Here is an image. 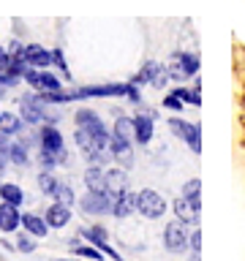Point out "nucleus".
<instances>
[{
    "instance_id": "nucleus-1",
    "label": "nucleus",
    "mask_w": 245,
    "mask_h": 261,
    "mask_svg": "<svg viewBox=\"0 0 245 261\" xmlns=\"http://www.w3.org/2000/svg\"><path fill=\"white\" fill-rule=\"evenodd\" d=\"M46 114H49V103L44 101L41 90H30V93L19 95V117L24 120V125H28V128L44 125Z\"/></svg>"
},
{
    "instance_id": "nucleus-2",
    "label": "nucleus",
    "mask_w": 245,
    "mask_h": 261,
    "mask_svg": "<svg viewBox=\"0 0 245 261\" xmlns=\"http://www.w3.org/2000/svg\"><path fill=\"white\" fill-rule=\"evenodd\" d=\"M38 150L52 152L60 166H65V163H68L65 139H63V134H60V128L52 125V122H44V125H38Z\"/></svg>"
},
{
    "instance_id": "nucleus-3",
    "label": "nucleus",
    "mask_w": 245,
    "mask_h": 261,
    "mask_svg": "<svg viewBox=\"0 0 245 261\" xmlns=\"http://www.w3.org/2000/svg\"><path fill=\"white\" fill-rule=\"evenodd\" d=\"M74 125L77 128H85L87 134H93L98 142H101L104 147H109V139H112V130L106 128V122L101 120V114L87 109V106H79L77 112H74Z\"/></svg>"
},
{
    "instance_id": "nucleus-4",
    "label": "nucleus",
    "mask_w": 245,
    "mask_h": 261,
    "mask_svg": "<svg viewBox=\"0 0 245 261\" xmlns=\"http://www.w3.org/2000/svg\"><path fill=\"white\" fill-rule=\"evenodd\" d=\"M199 55L196 52H172L169 55V79H175V82H185V79H191L199 73Z\"/></svg>"
},
{
    "instance_id": "nucleus-5",
    "label": "nucleus",
    "mask_w": 245,
    "mask_h": 261,
    "mask_svg": "<svg viewBox=\"0 0 245 261\" xmlns=\"http://www.w3.org/2000/svg\"><path fill=\"white\" fill-rule=\"evenodd\" d=\"M166 125L180 142H185L188 147H191V152H196V155L202 152V128H199V122H191V120H183V117H169Z\"/></svg>"
},
{
    "instance_id": "nucleus-6",
    "label": "nucleus",
    "mask_w": 245,
    "mask_h": 261,
    "mask_svg": "<svg viewBox=\"0 0 245 261\" xmlns=\"http://www.w3.org/2000/svg\"><path fill=\"white\" fill-rule=\"evenodd\" d=\"M136 212L142 218L158 220V218H163V212H166V201H163V196L158 191H153V188H142V191L136 193Z\"/></svg>"
},
{
    "instance_id": "nucleus-7",
    "label": "nucleus",
    "mask_w": 245,
    "mask_h": 261,
    "mask_svg": "<svg viewBox=\"0 0 245 261\" xmlns=\"http://www.w3.org/2000/svg\"><path fill=\"white\" fill-rule=\"evenodd\" d=\"M79 210L85 215H112V193L109 191H87L79 199Z\"/></svg>"
},
{
    "instance_id": "nucleus-8",
    "label": "nucleus",
    "mask_w": 245,
    "mask_h": 261,
    "mask_svg": "<svg viewBox=\"0 0 245 261\" xmlns=\"http://www.w3.org/2000/svg\"><path fill=\"white\" fill-rule=\"evenodd\" d=\"M163 245H166L169 253H185L191 250V234H188V226L180 223V220H172L163 228Z\"/></svg>"
},
{
    "instance_id": "nucleus-9",
    "label": "nucleus",
    "mask_w": 245,
    "mask_h": 261,
    "mask_svg": "<svg viewBox=\"0 0 245 261\" xmlns=\"http://www.w3.org/2000/svg\"><path fill=\"white\" fill-rule=\"evenodd\" d=\"M155 120H158V114L150 112V109H144V112L134 114V144H142V147H147V144L153 142Z\"/></svg>"
},
{
    "instance_id": "nucleus-10",
    "label": "nucleus",
    "mask_w": 245,
    "mask_h": 261,
    "mask_svg": "<svg viewBox=\"0 0 245 261\" xmlns=\"http://www.w3.org/2000/svg\"><path fill=\"white\" fill-rule=\"evenodd\" d=\"M109 155L112 161L122 169H131L134 166V139H122V136H112L109 139Z\"/></svg>"
},
{
    "instance_id": "nucleus-11",
    "label": "nucleus",
    "mask_w": 245,
    "mask_h": 261,
    "mask_svg": "<svg viewBox=\"0 0 245 261\" xmlns=\"http://www.w3.org/2000/svg\"><path fill=\"white\" fill-rule=\"evenodd\" d=\"M22 60L28 65H33V68H52V49L30 41V44H24V49H22Z\"/></svg>"
},
{
    "instance_id": "nucleus-12",
    "label": "nucleus",
    "mask_w": 245,
    "mask_h": 261,
    "mask_svg": "<svg viewBox=\"0 0 245 261\" xmlns=\"http://www.w3.org/2000/svg\"><path fill=\"white\" fill-rule=\"evenodd\" d=\"M131 212H136V193L120 191L112 196V215L114 218H128Z\"/></svg>"
},
{
    "instance_id": "nucleus-13",
    "label": "nucleus",
    "mask_w": 245,
    "mask_h": 261,
    "mask_svg": "<svg viewBox=\"0 0 245 261\" xmlns=\"http://www.w3.org/2000/svg\"><path fill=\"white\" fill-rule=\"evenodd\" d=\"M44 220H46L49 228H65L71 223V207H65L60 201L49 204V210L44 212Z\"/></svg>"
},
{
    "instance_id": "nucleus-14",
    "label": "nucleus",
    "mask_w": 245,
    "mask_h": 261,
    "mask_svg": "<svg viewBox=\"0 0 245 261\" xmlns=\"http://www.w3.org/2000/svg\"><path fill=\"white\" fill-rule=\"evenodd\" d=\"M22 226V212L19 207H14V204H0V231H6V234H11L16 231V228Z\"/></svg>"
},
{
    "instance_id": "nucleus-15",
    "label": "nucleus",
    "mask_w": 245,
    "mask_h": 261,
    "mask_svg": "<svg viewBox=\"0 0 245 261\" xmlns=\"http://www.w3.org/2000/svg\"><path fill=\"white\" fill-rule=\"evenodd\" d=\"M24 120L19 117V112L11 114V112H3L0 114V134L8 136V139H16V136H22L24 134Z\"/></svg>"
},
{
    "instance_id": "nucleus-16",
    "label": "nucleus",
    "mask_w": 245,
    "mask_h": 261,
    "mask_svg": "<svg viewBox=\"0 0 245 261\" xmlns=\"http://www.w3.org/2000/svg\"><path fill=\"white\" fill-rule=\"evenodd\" d=\"M175 215H177V220L180 223H185V226H199V215H202V210L199 207H193L188 199H180L175 201Z\"/></svg>"
},
{
    "instance_id": "nucleus-17",
    "label": "nucleus",
    "mask_w": 245,
    "mask_h": 261,
    "mask_svg": "<svg viewBox=\"0 0 245 261\" xmlns=\"http://www.w3.org/2000/svg\"><path fill=\"white\" fill-rule=\"evenodd\" d=\"M106 191L112 196L120 191H128V169H122V166L106 169Z\"/></svg>"
},
{
    "instance_id": "nucleus-18",
    "label": "nucleus",
    "mask_w": 245,
    "mask_h": 261,
    "mask_svg": "<svg viewBox=\"0 0 245 261\" xmlns=\"http://www.w3.org/2000/svg\"><path fill=\"white\" fill-rule=\"evenodd\" d=\"M161 65H163V63H158V60H147V63H144L142 68H139V71H136L128 82H131V85H136V87L153 85V79H155V73L161 71Z\"/></svg>"
},
{
    "instance_id": "nucleus-19",
    "label": "nucleus",
    "mask_w": 245,
    "mask_h": 261,
    "mask_svg": "<svg viewBox=\"0 0 245 261\" xmlns=\"http://www.w3.org/2000/svg\"><path fill=\"white\" fill-rule=\"evenodd\" d=\"M85 185H87V191H106V171H104V166L87 163V169H85Z\"/></svg>"
},
{
    "instance_id": "nucleus-20",
    "label": "nucleus",
    "mask_w": 245,
    "mask_h": 261,
    "mask_svg": "<svg viewBox=\"0 0 245 261\" xmlns=\"http://www.w3.org/2000/svg\"><path fill=\"white\" fill-rule=\"evenodd\" d=\"M22 226H24V231L33 234V237H38V240L49 234L46 220H44V218H38V215H33V212H24V215H22Z\"/></svg>"
},
{
    "instance_id": "nucleus-21",
    "label": "nucleus",
    "mask_w": 245,
    "mask_h": 261,
    "mask_svg": "<svg viewBox=\"0 0 245 261\" xmlns=\"http://www.w3.org/2000/svg\"><path fill=\"white\" fill-rule=\"evenodd\" d=\"M38 90H44V93H57V90H63V76L55 71H46L41 68L38 73Z\"/></svg>"
},
{
    "instance_id": "nucleus-22",
    "label": "nucleus",
    "mask_w": 245,
    "mask_h": 261,
    "mask_svg": "<svg viewBox=\"0 0 245 261\" xmlns=\"http://www.w3.org/2000/svg\"><path fill=\"white\" fill-rule=\"evenodd\" d=\"M112 136H122V139H134V117L128 114H117L112 122Z\"/></svg>"
},
{
    "instance_id": "nucleus-23",
    "label": "nucleus",
    "mask_w": 245,
    "mask_h": 261,
    "mask_svg": "<svg viewBox=\"0 0 245 261\" xmlns=\"http://www.w3.org/2000/svg\"><path fill=\"white\" fill-rule=\"evenodd\" d=\"M60 177H57L55 174V171H41V174H38V188H41V193H44V196H52V199H55V193L57 191H60Z\"/></svg>"
},
{
    "instance_id": "nucleus-24",
    "label": "nucleus",
    "mask_w": 245,
    "mask_h": 261,
    "mask_svg": "<svg viewBox=\"0 0 245 261\" xmlns=\"http://www.w3.org/2000/svg\"><path fill=\"white\" fill-rule=\"evenodd\" d=\"M0 199H3L6 204L19 207V204L24 201V191H22L16 182H3V185H0Z\"/></svg>"
},
{
    "instance_id": "nucleus-25",
    "label": "nucleus",
    "mask_w": 245,
    "mask_h": 261,
    "mask_svg": "<svg viewBox=\"0 0 245 261\" xmlns=\"http://www.w3.org/2000/svg\"><path fill=\"white\" fill-rule=\"evenodd\" d=\"M82 237L90 242V245H95L98 250H101V245H106L109 242V234H106V228L104 226H87V228H82Z\"/></svg>"
},
{
    "instance_id": "nucleus-26",
    "label": "nucleus",
    "mask_w": 245,
    "mask_h": 261,
    "mask_svg": "<svg viewBox=\"0 0 245 261\" xmlns=\"http://www.w3.org/2000/svg\"><path fill=\"white\" fill-rule=\"evenodd\" d=\"M183 199H188V201L193 204V207L202 210V182H199L196 177L188 179V182L183 185Z\"/></svg>"
},
{
    "instance_id": "nucleus-27",
    "label": "nucleus",
    "mask_w": 245,
    "mask_h": 261,
    "mask_svg": "<svg viewBox=\"0 0 245 261\" xmlns=\"http://www.w3.org/2000/svg\"><path fill=\"white\" fill-rule=\"evenodd\" d=\"M52 65L57 68V73L63 76V82H71V68H68V63H65V55H63L60 46L52 49Z\"/></svg>"
},
{
    "instance_id": "nucleus-28",
    "label": "nucleus",
    "mask_w": 245,
    "mask_h": 261,
    "mask_svg": "<svg viewBox=\"0 0 245 261\" xmlns=\"http://www.w3.org/2000/svg\"><path fill=\"white\" fill-rule=\"evenodd\" d=\"M71 250L77 253V256H82V258H90V261H104V253L95 248V245H71Z\"/></svg>"
},
{
    "instance_id": "nucleus-29",
    "label": "nucleus",
    "mask_w": 245,
    "mask_h": 261,
    "mask_svg": "<svg viewBox=\"0 0 245 261\" xmlns=\"http://www.w3.org/2000/svg\"><path fill=\"white\" fill-rule=\"evenodd\" d=\"M55 201H60V204H65V207H74L77 204V193H74V188L71 185H60V191L55 193Z\"/></svg>"
},
{
    "instance_id": "nucleus-30",
    "label": "nucleus",
    "mask_w": 245,
    "mask_h": 261,
    "mask_svg": "<svg viewBox=\"0 0 245 261\" xmlns=\"http://www.w3.org/2000/svg\"><path fill=\"white\" fill-rule=\"evenodd\" d=\"M163 109H172V112H183L185 109V103L180 101V98L175 93H166L163 95Z\"/></svg>"
},
{
    "instance_id": "nucleus-31",
    "label": "nucleus",
    "mask_w": 245,
    "mask_h": 261,
    "mask_svg": "<svg viewBox=\"0 0 245 261\" xmlns=\"http://www.w3.org/2000/svg\"><path fill=\"white\" fill-rule=\"evenodd\" d=\"M16 250H22V253H33V250H36L33 234H22V237H16Z\"/></svg>"
},
{
    "instance_id": "nucleus-32",
    "label": "nucleus",
    "mask_w": 245,
    "mask_h": 261,
    "mask_svg": "<svg viewBox=\"0 0 245 261\" xmlns=\"http://www.w3.org/2000/svg\"><path fill=\"white\" fill-rule=\"evenodd\" d=\"M169 82H172V79H169V68H166V65H161V71L155 73V79H153V87H155V90H163Z\"/></svg>"
},
{
    "instance_id": "nucleus-33",
    "label": "nucleus",
    "mask_w": 245,
    "mask_h": 261,
    "mask_svg": "<svg viewBox=\"0 0 245 261\" xmlns=\"http://www.w3.org/2000/svg\"><path fill=\"white\" fill-rule=\"evenodd\" d=\"M38 73H41V68H33V65H30V68L24 71L22 82H28V85H30L33 90H38Z\"/></svg>"
},
{
    "instance_id": "nucleus-34",
    "label": "nucleus",
    "mask_w": 245,
    "mask_h": 261,
    "mask_svg": "<svg viewBox=\"0 0 245 261\" xmlns=\"http://www.w3.org/2000/svg\"><path fill=\"white\" fill-rule=\"evenodd\" d=\"M22 49H24L22 41L19 38H11V41H8V46H6V52L11 55V57H22Z\"/></svg>"
},
{
    "instance_id": "nucleus-35",
    "label": "nucleus",
    "mask_w": 245,
    "mask_h": 261,
    "mask_svg": "<svg viewBox=\"0 0 245 261\" xmlns=\"http://www.w3.org/2000/svg\"><path fill=\"white\" fill-rule=\"evenodd\" d=\"M126 98L131 103H136V106H142V93H139V87L136 85H131L128 82V90H126Z\"/></svg>"
},
{
    "instance_id": "nucleus-36",
    "label": "nucleus",
    "mask_w": 245,
    "mask_h": 261,
    "mask_svg": "<svg viewBox=\"0 0 245 261\" xmlns=\"http://www.w3.org/2000/svg\"><path fill=\"white\" fill-rule=\"evenodd\" d=\"M191 250L193 253L202 250V234H199V228H193V231H191Z\"/></svg>"
},
{
    "instance_id": "nucleus-37",
    "label": "nucleus",
    "mask_w": 245,
    "mask_h": 261,
    "mask_svg": "<svg viewBox=\"0 0 245 261\" xmlns=\"http://www.w3.org/2000/svg\"><path fill=\"white\" fill-rule=\"evenodd\" d=\"M8 63H11V55L0 46V71H8Z\"/></svg>"
},
{
    "instance_id": "nucleus-38",
    "label": "nucleus",
    "mask_w": 245,
    "mask_h": 261,
    "mask_svg": "<svg viewBox=\"0 0 245 261\" xmlns=\"http://www.w3.org/2000/svg\"><path fill=\"white\" fill-rule=\"evenodd\" d=\"M6 166H8V155H6V152H0V174L6 171Z\"/></svg>"
},
{
    "instance_id": "nucleus-39",
    "label": "nucleus",
    "mask_w": 245,
    "mask_h": 261,
    "mask_svg": "<svg viewBox=\"0 0 245 261\" xmlns=\"http://www.w3.org/2000/svg\"><path fill=\"white\" fill-rule=\"evenodd\" d=\"M6 98H8V87L0 85V101H6Z\"/></svg>"
},
{
    "instance_id": "nucleus-40",
    "label": "nucleus",
    "mask_w": 245,
    "mask_h": 261,
    "mask_svg": "<svg viewBox=\"0 0 245 261\" xmlns=\"http://www.w3.org/2000/svg\"><path fill=\"white\" fill-rule=\"evenodd\" d=\"M0 114H3V112H0Z\"/></svg>"
},
{
    "instance_id": "nucleus-41",
    "label": "nucleus",
    "mask_w": 245,
    "mask_h": 261,
    "mask_svg": "<svg viewBox=\"0 0 245 261\" xmlns=\"http://www.w3.org/2000/svg\"><path fill=\"white\" fill-rule=\"evenodd\" d=\"M60 261H63V258H60Z\"/></svg>"
}]
</instances>
